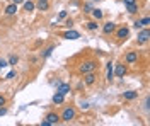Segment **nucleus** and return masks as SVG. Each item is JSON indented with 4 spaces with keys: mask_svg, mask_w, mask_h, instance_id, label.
Returning a JSON list of instances; mask_svg holds the SVG:
<instances>
[{
    "mask_svg": "<svg viewBox=\"0 0 150 126\" xmlns=\"http://www.w3.org/2000/svg\"><path fill=\"white\" fill-rule=\"evenodd\" d=\"M97 61L96 60H85L82 61L80 65H79V72L80 73H89V72H96V68H97Z\"/></svg>",
    "mask_w": 150,
    "mask_h": 126,
    "instance_id": "obj_1",
    "label": "nucleus"
},
{
    "mask_svg": "<svg viewBox=\"0 0 150 126\" xmlns=\"http://www.w3.org/2000/svg\"><path fill=\"white\" fill-rule=\"evenodd\" d=\"M75 118H77V111H75L74 107H65L63 113H62V116H60V119L65 121V123H70V121H74Z\"/></svg>",
    "mask_w": 150,
    "mask_h": 126,
    "instance_id": "obj_2",
    "label": "nucleus"
},
{
    "mask_svg": "<svg viewBox=\"0 0 150 126\" xmlns=\"http://www.w3.org/2000/svg\"><path fill=\"white\" fill-rule=\"evenodd\" d=\"M149 39H150V29H149V27L140 29V32H138V43L143 44V43H147Z\"/></svg>",
    "mask_w": 150,
    "mask_h": 126,
    "instance_id": "obj_3",
    "label": "nucleus"
},
{
    "mask_svg": "<svg viewBox=\"0 0 150 126\" xmlns=\"http://www.w3.org/2000/svg\"><path fill=\"white\" fill-rule=\"evenodd\" d=\"M84 84L85 85H94V84H96V73H94V72L84 73Z\"/></svg>",
    "mask_w": 150,
    "mask_h": 126,
    "instance_id": "obj_4",
    "label": "nucleus"
},
{
    "mask_svg": "<svg viewBox=\"0 0 150 126\" xmlns=\"http://www.w3.org/2000/svg\"><path fill=\"white\" fill-rule=\"evenodd\" d=\"M114 75H116V77H125V75H126V67H125V65H121V63H118V65H116V67H114Z\"/></svg>",
    "mask_w": 150,
    "mask_h": 126,
    "instance_id": "obj_5",
    "label": "nucleus"
},
{
    "mask_svg": "<svg viewBox=\"0 0 150 126\" xmlns=\"http://www.w3.org/2000/svg\"><path fill=\"white\" fill-rule=\"evenodd\" d=\"M46 121L50 123V125H58V123H60V116H58L56 113H48Z\"/></svg>",
    "mask_w": 150,
    "mask_h": 126,
    "instance_id": "obj_6",
    "label": "nucleus"
},
{
    "mask_svg": "<svg viewBox=\"0 0 150 126\" xmlns=\"http://www.w3.org/2000/svg\"><path fill=\"white\" fill-rule=\"evenodd\" d=\"M128 34H130V29H128V27H120V29H116V38L118 39H126Z\"/></svg>",
    "mask_w": 150,
    "mask_h": 126,
    "instance_id": "obj_7",
    "label": "nucleus"
},
{
    "mask_svg": "<svg viewBox=\"0 0 150 126\" xmlns=\"http://www.w3.org/2000/svg\"><path fill=\"white\" fill-rule=\"evenodd\" d=\"M114 31H116V24H114V22H106V24H104V27H103L104 34H112Z\"/></svg>",
    "mask_w": 150,
    "mask_h": 126,
    "instance_id": "obj_8",
    "label": "nucleus"
},
{
    "mask_svg": "<svg viewBox=\"0 0 150 126\" xmlns=\"http://www.w3.org/2000/svg\"><path fill=\"white\" fill-rule=\"evenodd\" d=\"M63 38L65 39H79L80 38V32H79V31H74V29H68L65 34H63Z\"/></svg>",
    "mask_w": 150,
    "mask_h": 126,
    "instance_id": "obj_9",
    "label": "nucleus"
},
{
    "mask_svg": "<svg viewBox=\"0 0 150 126\" xmlns=\"http://www.w3.org/2000/svg\"><path fill=\"white\" fill-rule=\"evenodd\" d=\"M56 87H58L56 89V92H60V94H63V96H67V94L70 92V85H68V84H62V82H60Z\"/></svg>",
    "mask_w": 150,
    "mask_h": 126,
    "instance_id": "obj_10",
    "label": "nucleus"
},
{
    "mask_svg": "<svg viewBox=\"0 0 150 126\" xmlns=\"http://www.w3.org/2000/svg\"><path fill=\"white\" fill-rule=\"evenodd\" d=\"M137 60H138V53H137V51H128V53H126V63H135V61H137Z\"/></svg>",
    "mask_w": 150,
    "mask_h": 126,
    "instance_id": "obj_11",
    "label": "nucleus"
},
{
    "mask_svg": "<svg viewBox=\"0 0 150 126\" xmlns=\"http://www.w3.org/2000/svg\"><path fill=\"white\" fill-rule=\"evenodd\" d=\"M16 12H17V4H14V2L5 7V14H7V15H14Z\"/></svg>",
    "mask_w": 150,
    "mask_h": 126,
    "instance_id": "obj_12",
    "label": "nucleus"
},
{
    "mask_svg": "<svg viewBox=\"0 0 150 126\" xmlns=\"http://www.w3.org/2000/svg\"><path fill=\"white\" fill-rule=\"evenodd\" d=\"M123 97H125L126 101H133V99L138 97V94H137L135 90H126V92H123Z\"/></svg>",
    "mask_w": 150,
    "mask_h": 126,
    "instance_id": "obj_13",
    "label": "nucleus"
},
{
    "mask_svg": "<svg viewBox=\"0 0 150 126\" xmlns=\"http://www.w3.org/2000/svg\"><path fill=\"white\" fill-rule=\"evenodd\" d=\"M50 9V0H38V10H48Z\"/></svg>",
    "mask_w": 150,
    "mask_h": 126,
    "instance_id": "obj_14",
    "label": "nucleus"
},
{
    "mask_svg": "<svg viewBox=\"0 0 150 126\" xmlns=\"http://www.w3.org/2000/svg\"><path fill=\"white\" fill-rule=\"evenodd\" d=\"M63 101H65V96L60 94V92H56L55 96H53V102L55 104H63Z\"/></svg>",
    "mask_w": 150,
    "mask_h": 126,
    "instance_id": "obj_15",
    "label": "nucleus"
},
{
    "mask_svg": "<svg viewBox=\"0 0 150 126\" xmlns=\"http://www.w3.org/2000/svg\"><path fill=\"white\" fill-rule=\"evenodd\" d=\"M112 77H114V70H112L111 63H108V72H106V80H108V82H111V80H112Z\"/></svg>",
    "mask_w": 150,
    "mask_h": 126,
    "instance_id": "obj_16",
    "label": "nucleus"
},
{
    "mask_svg": "<svg viewBox=\"0 0 150 126\" xmlns=\"http://www.w3.org/2000/svg\"><path fill=\"white\" fill-rule=\"evenodd\" d=\"M91 12H92L94 19H97V20H99V19H103V15H104V14H103V10H101V9H92Z\"/></svg>",
    "mask_w": 150,
    "mask_h": 126,
    "instance_id": "obj_17",
    "label": "nucleus"
},
{
    "mask_svg": "<svg viewBox=\"0 0 150 126\" xmlns=\"http://www.w3.org/2000/svg\"><path fill=\"white\" fill-rule=\"evenodd\" d=\"M34 7H36V5H34V2H31V0H29V2H24V10L33 12V10H34Z\"/></svg>",
    "mask_w": 150,
    "mask_h": 126,
    "instance_id": "obj_18",
    "label": "nucleus"
},
{
    "mask_svg": "<svg viewBox=\"0 0 150 126\" xmlns=\"http://www.w3.org/2000/svg\"><path fill=\"white\" fill-rule=\"evenodd\" d=\"M97 27H99V24H97L96 20H91V22H87V29H89V31H97Z\"/></svg>",
    "mask_w": 150,
    "mask_h": 126,
    "instance_id": "obj_19",
    "label": "nucleus"
},
{
    "mask_svg": "<svg viewBox=\"0 0 150 126\" xmlns=\"http://www.w3.org/2000/svg\"><path fill=\"white\" fill-rule=\"evenodd\" d=\"M53 49H55V46H48V48L43 51V58H48V56L53 53Z\"/></svg>",
    "mask_w": 150,
    "mask_h": 126,
    "instance_id": "obj_20",
    "label": "nucleus"
},
{
    "mask_svg": "<svg viewBox=\"0 0 150 126\" xmlns=\"http://www.w3.org/2000/svg\"><path fill=\"white\" fill-rule=\"evenodd\" d=\"M126 9L130 14H135V12H138V5L137 4H133V5H126Z\"/></svg>",
    "mask_w": 150,
    "mask_h": 126,
    "instance_id": "obj_21",
    "label": "nucleus"
},
{
    "mask_svg": "<svg viewBox=\"0 0 150 126\" xmlns=\"http://www.w3.org/2000/svg\"><path fill=\"white\" fill-rule=\"evenodd\" d=\"M140 24H142V27H149V24H150V17H143V19L140 20Z\"/></svg>",
    "mask_w": 150,
    "mask_h": 126,
    "instance_id": "obj_22",
    "label": "nucleus"
},
{
    "mask_svg": "<svg viewBox=\"0 0 150 126\" xmlns=\"http://www.w3.org/2000/svg\"><path fill=\"white\" fill-rule=\"evenodd\" d=\"M17 61H19V58H17V56H16V55H12V56H10V58H9V61H7V63H9V65H16Z\"/></svg>",
    "mask_w": 150,
    "mask_h": 126,
    "instance_id": "obj_23",
    "label": "nucleus"
},
{
    "mask_svg": "<svg viewBox=\"0 0 150 126\" xmlns=\"http://www.w3.org/2000/svg\"><path fill=\"white\" fill-rule=\"evenodd\" d=\"M123 4L125 5H133V4H137V0H123Z\"/></svg>",
    "mask_w": 150,
    "mask_h": 126,
    "instance_id": "obj_24",
    "label": "nucleus"
},
{
    "mask_svg": "<svg viewBox=\"0 0 150 126\" xmlns=\"http://www.w3.org/2000/svg\"><path fill=\"white\" fill-rule=\"evenodd\" d=\"M65 26H67V27H72V26H74V20H72V19H67L65 20Z\"/></svg>",
    "mask_w": 150,
    "mask_h": 126,
    "instance_id": "obj_25",
    "label": "nucleus"
},
{
    "mask_svg": "<svg viewBox=\"0 0 150 126\" xmlns=\"http://www.w3.org/2000/svg\"><path fill=\"white\" fill-rule=\"evenodd\" d=\"M4 114H7V107L0 106V116H4Z\"/></svg>",
    "mask_w": 150,
    "mask_h": 126,
    "instance_id": "obj_26",
    "label": "nucleus"
},
{
    "mask_svg": "<svg viewBox=\"0 0 150 126\" xmlns=\"http://www.w3.org/2000/svg\"><path fill=\"white\" fill-rule=\"evenodd\" d=\"M9 63H7V60H2L0 58V68H4V67H7Z\"/></svg>",
    "mask_w": 150,
    "mask_h": 126,
    "instance_id": "obj_27",
    "label": "nucleus"
},
{
    "mask_svg": "<svg viewBox=\"0 0 150 126\" xmlns=\"http://www.w3.org/2000/svg\"><path fill=\"white\" fill-rule=\"evenodd\" d=\"M14 77H16V72H9V73H7V77H5V78H7V80H10V78H14Z\"/></svg>",
    "mask_w": 150,
    "mask_h": 126,
    "instance_id": "obj_28",
    "label": "nucleus"
},
{
    "mask_svg": "<svg viewBox=\"0 0 150 126\" xmlns=\"http://www.w3.org/2000/svg\"><path fill=\"white\" fill-rule=\"evenodd\" d=\"M84 10H85V12H87V14H89V12L92 10V5H91V4H87V5H85V7H84Z\"/></svg>",
    "mask_w": 150,
    "mask_h": 126,
    "instance_id": "obj_29",
    "label": "nucleus"
},
{
    "mask_svg": "<svg viewBox=\"0 0 150 126\" xmlns=\"http://www.w3.org/2000/svg\"><path fill=\"white\" fill-rule=\"evenodd\" d=\"M67 17V10H62V12H60V19H65Z\"/></svg>",
    "mask_w": 150,
    "mask_h": 126,
    "instance_id": "obj_30",
    "label": "nucleus"
},
{
    "mask_svg": "<svg viewBox=\"0 0 150 126\" xmlns=\"http://www.w3.org/2000/svg\"><path fill=\"white\" fill-rule=\"evenodd\" d=\"M0 106H5V97L0 96Z\"/></svg>",
    "mask_w": 150,
    "mask_h": 126,
    "instance_id": "obj_31",
    "label": "nucleus"
},
{
    "mask_svg": "<svg viewBox=\"0 0 150 126\" xmlns=\"http://www.w3.org/2000/svg\"><path fill=\"white\" fill-rule=\"evenodd\" d=\"M133 26H135V27H137V29H142V24H140V20H137V22H135V24H133Z\"/></svg>",
    "mask_w": 150,
    "mask_h": 126,
    "instance_id": "obj_32",
    "label": "nucleus"
},
{
    "mask_svg": "<svg viewBox=\"0 0 150 126\" xmlns=\"http://www.w3.org/2000/svg\"><path fill=\"white\" fill-rule=\"evenodd\" d=\"M12 2H14V4H22L24 0H12Z\"/></svg>",
    "mask_w": 150,
    "mask_h": 126,
    "instance_id": "obj_33",
    "label": "nucleus"
}]
</instances>
